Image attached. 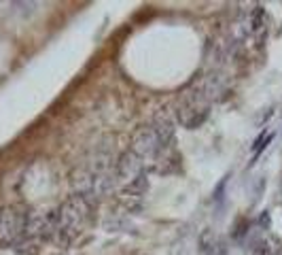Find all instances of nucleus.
Listing matches in <instances>:
<instances>
[{
	"label": "nucleus",
	"instance_id": "1",
	"mask_svg": "<svg viewBox=\"0 0 282 255\" xmlns=\"http://www.w3.org/2000/svg\"><path fill=\"white\" fill-rule=\"evenodd\" d=\"M89 221V202L81 196H70L68 200L58 208V228H55L53 240L66 247L81 236Z\"/></svg>",
	"mask_w": 282,
	"mask_h": 255
},
{
	"label": "nucleus",
	"instance_id": "10",
	"mask_svg": "<svg viewBox=\"0 0 282 255\" xmlns=\"http://www.w3.org/2000/svg\"><path fill=\"white\" fill-rule=\"evenodd\" d=\"M246 28H248L250 34H263L265 32V28H267V15H265V11L261 7H255V9L248 13Z\"/></svg>",
	"mask_w": 282,
	"mask_h": 255
},
{
	"label": "nucleus",
	"instance_id": "7",
	"mask_svg": "<svg viewBox=\"0 0 282 255\" xmlns=\"http://www.w3.org/2000/svg\"><path fill=\"white\" fill-rule=\"evenodd\" d=\"M149 192V177H147V173H143L140 177H136L134 181H130V183H125V187H123V202L128 204V206H132L134 202L136 204H140V200H143V196Z\"/></svg>",
	"mask_w": 282,
	"mask_h": 255
},
{
	"label": "nucleus",
	"instance_id": "12",
	"mask_svg": "<svg viewBox=\"0 0 282 255\" xmlns=\"http://www.w3.org/2000/svg\"><path fill=\"white\" fill-rule=\"evenodd\" d=\"M272 138H274V134H267V136L263 134V136H259V138H257V143H255V147H252V151H255V155H257V153H259L263 147H267V143H272Z\"/></svg>",
	"mask_w": 282,
	"mask_h": 255
},
{
	"label": "nucleus",
	"instance_id": "2",
	"mask_svg": "<svg viewBox=\"0 0 282 255\" xmlns=\"http://www.w3.org/2000/svg\"><path fill=\"white\" fill-rule=\"evenodd\" d=\"M28 213L19 206L0 208V245H15L24 238Z\"/></svg>",
	"mask_w": 282,
	"mask_h": 255
},
{
	"label": "nucleus",
	"instance_id": "4",
	"mask_svg": "<svg viewBox=\"0 0 282 255\" xmlns=\"http://www.w3.org/2000/svg\"><path fill=\"white\" fill-rule=\"evenodd\" d=\"M132 151L138 155V158H143V160L155 158V155L161 151V143H159L157 134H155L153 125L138 128L134 138H132Z\"/></svg>",
	"mask_w": 282,
	"mask_h": 255
},
{
	"label": "nucleus",
	"instance_id": "5",
	"mask_svg": "<svg viewBox=\"0 0 282 255\" xmlns=\"http://www.w3.org/2000/svg\"><path fill=\"white\" fill-rule=\"evenodd\" d=\"M115 170H117V179L123 183H130L136 177H140L145 173V160L138 158V155L130 149L119 155V160L115 162Z\"/></svg>",
	"mask_w": 282,
	"mask_h": 255
},
{
	"label": "nucleus",
	"instance_id": "8",
	"mask_svg": "<svg viewBox=\"0 0 282 255\" xmlns=\"http://www.w3.org/2000/svg\"><path fill=\"white\" fill-rule=\"evenodd\" d=\"M153 160H155V170H157L159 175H170L180 168V155H178L176 147L161 149Z\"/></svg>",
	"mask_w": 282,
	"mask_h": 255
},
{
	"label": "nucleus",
	"instance_id": "11",
	"mask_svg": "<svg viewBox=\"0 0 282 255\" xmlns=\"http://www.w3.org/2000/svg\"><path fill=\"white\" fill-rule=\"evenodd\" d=\"M252 255H276V249L270 243H259L252 251Z\"/></svg>",
	"mask_w": 282,
	"mask_h": 255
},
{
	"label": "nucleus",
	"instance_id": "6",
	"mask_svg": "<svg viewBox=\"0 0 282 255\" xmlns=\"http://www.w3.org/2000/svg\"><path fill=\"white\" fill-rule=\"evenodd\" d=\"M153 130L157 134L159 143H161V149H168V147H174V121L170 117V113L166 109H159L155 113L153 117Z\"/></svg>",
	"mask_w": 282,
	"mask_h": 255
},
{
	"label": "nucleus",
	"instance_id": "3",
	"mask_svg": "<svg viewBox=\"0 0 282 255\" xmlns=\"http://www.w3.org/2000/svg\"><path fill=\"white\" fill-rule=\"evenodd\" d=\"M58 228V210H32L26 217V230L21 240L53 238Z\"/></svg>",
	"mask_w": 282,
	"mask_h": 255
},
{
	"label": "nucleus",
	"instance_id": "9",
	"mask_svg": "<svg viewBox=\"0 0 282 255\" xmlns=\"http://www.w3.org/2000/svg\"><path fill=\"white\" fill-rule=\"evenodd\" d=\"M200 247L204 255H225V245L223 240L213 232V230H206L200 236Z\"/></svg>",
	"mask_w": 282,
	"mask_h": 255
}]
</instances>
